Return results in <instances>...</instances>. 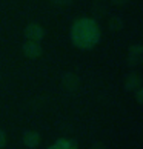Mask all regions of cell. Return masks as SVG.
I'll return each mask as SVG.
<instances>
[{
  "mask_svg": "<svg viewBox=\"0 0 143 149\" xmlns=\"http://www.w3.org/2000/svg\"><path fill=\"white\" fill-rule=\"evenodd\" d=\"M6 146V134H5V131L0 129V149Z\"/></svg>",
  "mask_w": 143,
  "mask_h": 149,
  "instance_id": "cell-10",
  "label": "cell"
},
{
  "mask_svg": "<svg viewBox=\"0 0 143 149\" xmlns=\"http://www.w3.org/2000/svg\"><path fill=\"white\" fill-rule=\"evenodd\" d=\"M79 77H77L75 74L73 72H66L63 77H62V86H63V89H66L69 92H73L75 91L77 88H79Z\"/></svg>",
  "mask_w": 143,
  "mask_h": 149,
  "instance_id": "cell-5",
  "label": "cell"
},
{
  "mask_svg": "<svg viewBox=\"0 0 143 149\" xmlns=\"http://www.w3.org/2000/svg\"><path fill=\"white\" fill-rule=\"evenodd\" d=\"M52 3H56V5H69L73 0H51Z\"/></svg>",
  "mask_w": 143,
  "mask_h": 149,
  "instance_id": "cell-12",
  "label": "cell"
},
{
  "mask_svg": "<svg viewBox=\"0 0 143 149\" xmlns=\"http://www.w3.org/2000/svg\"><path fill=\"white\" fill-rule=\"evenodd\" d=\"M23 34L26 37V40H32V42H40L45 37V29L42 28L38 23H29L25 28Z\"/></svg>",
  "mask_w": 143,
  "mask_h": 149,
  "instance_id": "cell-2",
  "label": "cell"
},
{
  "mask_svg": "<svg viewBox=\"0 0 143 149\" xmlns=\"http://www.w3.org/2000/svg\"><path fill=\"white\" fill-rule=\"evenodd\" d=\"M100 26L94 19H88V17H82L77 19L73 26H71V42L74 43V46L79 49H92L98 42H100Z\"/></svg>",
  "mask_w": 143,
  "mask_h": 149,
  "instance_id": "cell-1",
  "label": "cell"
},
{
  "mask_svg": "<svg viewBox=\"0 0 143 149\" xmlns=\"http://www.w3.org/2000/svg\"><path fill=\"white\" fill-rule=\"evenodd\" d=\"M40 143V134L37 131H25L23 134V145L29 149H34Z\"/></svg>",
  "mask_w": 143,
  "mask_h": 149,
  "instance_id": "cell-6",
  "label": "cell"
},
{
  "mask_svg": "<svg viewBox=\"0 0 143 149\" xmlns=\"http://www.w3.org/2000/svg\"><path fill=\"white\" fill-rule=\"evenodd\" d=\"M128 2H129V0H112V3H115V5H120V6H122V5H126Z\"/></svg>",
  "mask_w": 143,
  "mask_h": 149,
  "instance_id": "cell-13",
  "label": "cell"
},
{
  "mask_svg": "<svg viewBox=\"0 0 143 149\" xmlns=\"http://www.w3.org/2000/svg\"><path fill=\"white\" fill-rule=\"evenodd\" d=\"M0 80H2V75H0Z\"/></svg>",
  "mask_w": 143,
  "mask_h": 149,
  "instance_id": "cell-14",
  "label": "cell"
},
{
  "mask_svg": "<svg viewBox=\"0 0 143 149\" xmlns=\"http://www.w3.org/2000/svg\"><path fill=\"white\" fill-rule=\"evenodd\" d=\"M22 51L28 58H38L42 56V46L40 42H32V40H26L22 46Z\"/></svg>",
  "mask_w": 143,
  "mask_h": 149,
  "instance_id": "cell-3",
  "label": "cell"
},
{
  "mask_svg": "<svg viewBox=\"0 0 143 149\" xmlns=\"http://www.w3.org/2000/svg\"><path fill=\"white\" fill-rule=\"evenodd\" d=\"M51 149H75L77 143L74 140H68V139H60L57 141L52 143V146H49Z\"/></svg>",
  "mask_w": 143,
  "mask_h": 149,
  "instance_id": "cell-8",
  "label": "cell"
},
{
  "mask_svg": "<svg viewBox=\"0 0 143 149\" xmlns=\"http://www.w3.org/2000/svg\"><path fill=\"white\" fill-rule=\"evenodd\" d=\"M109 26H111L112 29H120V28H122V20L117 19V17H112L111 19V25H109Z\"/></svg>",
  "mask_w": 143,
  "mask_h": 149,
  "instance_id": "cell-9",
  "label": "cell"
},
{
  "mask_svg": "<svg viewBox=\"0 0 143 149\" xmlns=\"http://www.w3.org/2000/svg\"><path fill=\"white\" fill-rule=\"evenodd\" d=\"M142 57H143V48H142V45H133V46H129V56H128V65L129 66L140 65Z\"/></svg>",
  "mask_w": 143,
  "mask_h": 149,
  "instance_id": "cell-4",
  "label": "cell"
},
{
  "mask_svg": "<svg viewBox=\"0 0 143 149\" xmlns=\"http://www.w3.org/2000/svg\"><path fill=\"white\" fill-rule=\"evenodd\" d=\"M140 85H142V79H140L139 74L131 72V74L126 75V79H125V89L133 91V89H135V88H139Z\"/></svg>",
  "mask_w": 143,
  "mask_h": 149,
  "instance_id": "cell-7",
  "label": "cell"
},
{
  "mask_svg": "<svg viewBox=\"0 0 143 149\" xmlns=\"http://www.w3.org/2000/svg\"><path fill=\"white\" fill-rule=\"evenodd\" d=\"M137 92H135V98H137V102L139 103H143V89L139 86V88H135Z\"/></svg>",
  "mask_w": 143,
  "mask_h": 149,
  "instance_id": "cell-11",
  "label": "cell"
}]
</instances>
